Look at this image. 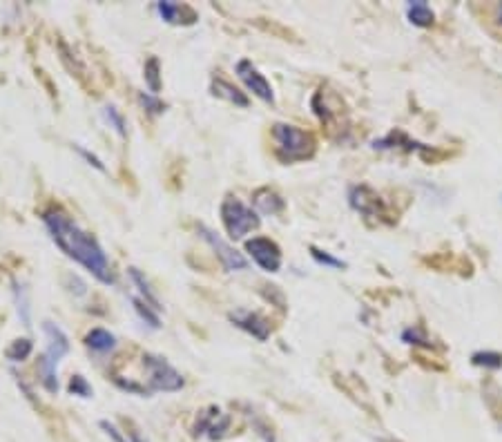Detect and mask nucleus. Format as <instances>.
Wrapping results in <instances>:
<instances>
[{"label":"nucleus","instance_id":"obj_15","mask_svg":"<svg viewBox=\"0 0 502 442\" xmlns=\"http://www.w3.org/2000/svg\"><path fill=\"white\" fill-rule=\"evenodd\" d=\"M128 275H130V279H132V284L139 288L141 300L146 302V304H150L152 309L161 311V302H159V297H157L155 293H152V288H150V284L146 282V277L141 275V270H139V268H130V270H128Z\"/></svg>","mask_w":502,"mask_h":442},{"label":"nucleus","instance_id":"obj_26","mask_svg":"<svg viewBox=\"0 0 502 442\" xmlns=\"http://www.w3.org/2000/svg\"><path fill=\"white\" fill-rule=\"evenodd\" d=\"M310 255H312V259L317 261V264H324V266H330V268H346V261L330 257L328 252L319 250V248H315V246H310Z\"/></svg>","mask_w":502,"mask_h":442},{"label":"nucleus","instance_id":"obj_20","mask_svg":"<svg viewBox=\"0 0 502 442\" xmlns=\"http://www.w3.org/2000/svg\"><path fill=\"white\" fill-rule=\"evenodd\" d=\"M32 351H34V344L30 340H16V342H12V346L5 351V355L9 362H23V360L32 355Z\"/></svg>","mask_w":502,"mask_h":442},{"label":"nucleus","instance_id":"obj_13","mask_svg":"<svg viewBox=\"0 0 502 442\" xmlns=\"http://www.w3.org/2000/svg\"><path fill=\"white\" fill-rule=\"evenodd\" d=\"M255 206L266 214H277L284 210V199L271 188H262L255 192Z\"/></svg>","mask_w":502,"mask_h":442},{"label":"nucleus","instance_id":"obj_23","mask_svg":"<svg viewBox=\"0 0 502 442\" xmlns=\"http://www.w3.org/2000/svg\"><path fill=\"white\" fill-rule=\"evenodd\" d=\"M473 364H476V366H487V368H500L502 366V355L494 353V351H480V353H473Z\"/></svg>","mask_w":502,"mask_h":442},{"label":"nucleus","instance_id":"obj_2","mask_svg":"<svg viewBox=\"0 0 502 442\" xmlns=\"http://www.w3.org/2000/svg\"><path fill=\"white\" fill-rule=\"evenodd\" d=\"M43 333L47 338V351L43 353L38 360V375H41V384L47 389L49 393H58V364L60 360L69 353V340L65 335V331L56 327L54 322H45L43 324Z\"/></svg>","mask_w":502,"mask_h":442},{"label":"nucleus","instance_id":"obj_9","mask_svg":"<svg viewBox=\"0 0 502 442\" xmlns=\"http://www.w3.org/2000/svg\"><path fill=\"white\" fill-rule=\"evenodd\" d=\"M348 199H351V206L362 212L364 217H384L387 210H384V203L378 195H375L369 186H355L351 188V195H348Z\"/></svg>","mask_w":502,"mask_h":442},{"label":"nucleus","instance_id":"obj_3","mask_svg":"<svg viewBox=\"0 0 502 442\" xmlns=\"http://www.w3.org/2000/svg\"><path fill=\"white\" fill-rule=\"evenodd\" d=\"M273 141H275L277 157L282 161H288V164L310 159L312 152H315V139H312V134L288 123L273 125Z\"/></svg>","mask_w":502,"mask_h":442},{"label":"nucleus","instance_id":"obj_22","mask_svg":"<svg viewBox=\"0 0 502 442\" xmlns=\"http://www.w3.org/2000/svg\"><path fill=\"white\" fill-rule=\"evenodd\" d=\"M14 295H16V304H18V315L25 327H30V297H27V288L23 284L14 282Z\"/></svg>","mask_w":502,"mask_h":442},{"label":"nucleus","instance_id":"obj_8","mask_svg":"<svg viewBox=\"0 0 502 442\" xmlns=\"http://www.w3.org/2000/svg\"><path fill=\"white\" fill-rule=\"evenodd\" d=\"M235 69H237L239 80H241V83H244L255 96L262 98L264 103H275V92H273L271 83H268V78L253 65V63L244 58V60H239V63H237V67H235Z\"/></svg>","mask_w":502,"mask_h":442},{"label":"nucleus","instance_id":"obj_16","mask_svg":"<svg viewBox=\"0 0 502 442\" xmlns=\"http://www.w3.org/2000/svg\"><path fill=\"white\" fill-rule=\"evenodd\" d=\"M407 16L415 27H429L433 23V12L426 3H411L407 7Z\"/></svg>","mask_w":502,"mask_h":442},{"label":"nucleus","instance_id":"obj_24","mask_svg":"<svg viewBox=\"0 0 502 442\" xmlns=\"http://www.w3.org/2000/svg\"><path fill=\"white\" fill-rule=\"evenodd\" d=\"M69 393H74L78 395V398H92V386H89V382L85 380L83 375H74L69 380Z\"/></svg>","mask_w":502,"mask_h":442},{"label":"nucleus","instance_id":"obj_29","mask_svg":"<svg viewBox=\"0 0 502 442\" xmlns=\"http://www.w3.org/2000/svg\"><path fill=\"white\" fill-rule=\"evenodd\" d=\"M128 434H130V440H132V442H143V438H141V434H139V431H137V429H132V431H128Z\"/></svg>","mask_w":502,"mask_h":442},{"label":"nucleus","instance_id":"obj_25","mask_svg":"<svg viewBox=\"0 0 502 442\" xmlns=\"http://www.w3.org/2000/svg\"><path fill=\"white\" fill-rule=\"evenodd\" d=\"M139 101H141V105L146 107V110H148L150 114H161V112H166V103L161 101L159 96H155V94L141 92V94H139Z\"/></svg>","mask_w":502,"mask_h":442},{"label":"nucleus","instance_id":"obj_17","mask_svg":"<svg viewBox=\"0 0 502 442\" xmlns=\"http://www.w3.org/2000/svg\"><path fill=\"white\" fill-rule=\"evenodd\" d=\"M143 76H146V85L150 87V94L159 96V92H161V65H159L157 56L148 58L146 67H143Z\"/></svg>","mask_w":502,"mask_h":442},{"label":"nucleus","instance_id":"obj_6","mask_svg":"<svg viewBox=\"0 0 502 442\" xmlns=\"http://www.w3.org/2000/svg\"><path fill=\"white\" fill-rule=\"evenodd\" d=\"M196 232H199L201 239L214 250V255L219 257V261H221L226 270H230V273H237V270H246L248 268L246 257L241 255L239 250L232 248L228 241H223L221 234H217L212 228H208V225H203V223L196 225Z\"/></svg>","mask_w":502,"mask_h":442},{"label":"nucleus","instance_id":"obj_28","mask_svg":"<svg viewBox=\"0 0 502 442\" xmlns=\"http://www.w3.org/2000/svg\"><path fill=\"white\" fill-rule=\"evenodd\" d=\"M98 425H101V429L105 431L107 436L112 438V442H128V438H125V436L121 434V431H119V429H116V427L112 425V422H107V420H101V422H98Z\"/></svg>","mask_w":502,"mask_h":442},{"label":"nucleus","instance_id":"obj_7","mask_svg":"<svg viewBox=\"0 0 502 442\" xmlns=\"http://www.w3.org/2000/svg\"><path fill=\"white\" fill-rule=\"evenodd\" d=\"M246 250H248V255L253 257L255 264L259 268H264L266 273H277V270H279V266H282V250H279V246H277L273 239L253 237V239L246 241Z\"/></svg>","mask_w":502,"mask_h":442},{"label":"nucleus","instance_id":"obj_27","mask_svg":"<svg viewBox=\"0 0 502 442\" xmlns=\"http://www.w3.org/2000/svg\"><path fill=\"white\" fill-rule=\"evenodd\" d=\"M74 150H76L78 155H80V157H83V159L87 161L89 166H94L96 170H101V173H105V166H103V161L98 159L96 155H92V152H89L87 148H83V146H78V143H74Z\"/></svg>","mask_w":502,"mask_h":442},{"label":"nucleus","instance_id":"obj_4","mask_svg":"<svg viewBox=\"0 0 502 442\" xmlns=\"http://www.w3.org/2000/svg\"><path fill=\"white\" fill-rule=\"evenodd\" d=\"M221 221L226 225L230 239H244L248 232L259 228V214L248 208L237 197H226L221 201Z\"/></svg>","mask_w":502,"mask_h":442},{"label":"nucleus","instance_id":"obj_11","mask_svg":"<svg viewBox=\"0 0 502 442\" xmlns=\"http://www.w3.org/2000/svg\"><path fill=\"white\" fill-rule=\"evenodd\" d=\"M228 425H230V418L226 413H221L217 407H210L196 420V434H205L210 440H219L228 431Z\"/></svg>","mask_w":502,"mask_h":442},{"label":"nucleus","instance_id":"obj_18","mask_svg":"<svg viewBox=\"0 0 502 442\" xmlns=\"http://www.w3.org/2000/svg\"><path fill=\"white\" fill-rule=\"evenodd\" d=\"M132 300V306H134V311L139 313V318L148 324L150 329H161V320H159V311L157 309H152L150 304H146L141 300V297H130Z\"/></svg>","mask_w":502,"mask_h":442},{"label":"nucleus","instance_id":"obj_19","mask_svg":"<svg viewBox=\"0 0 502 442\" xmlns=\"http://www.w3.org/2000/svg\"><path fill=\"white\" fill-rule=\"evenodd\" d=\"M103 116H105V121L110 123V128L119 134V137H128V123H125V116L116 110L114 105H105L103 107Z\"/></svg>","mask_w":502,"mask_h":442},{"label":"nucleus","instance_id":"obj_12","mask_svg":"<svg viewBox=\"0 0 502 442\" xmlns=\"http://www.w3.org/2000/svg\"><path fill=\"white\" fill-rule=\"evenodd\" d=\"M85 344H87V349H92L94 353H110L116 346V338L105 329H92L85 335Z\"/></svg>","mask_w":502,"mask_h":442},{"label":"nucleus","instance_id":"obj_30","mask_svg":"<svg viewBox=\"0 0 502 442\" xmlns=\"http://www.w3.org/2000/svg\"><path fill=\"white\" fill-rule=\"evenodd\" d=\"M498 18H500V23H502V5H500V14H498Z\"/></svg>","mask_w":502,"mask_h":442},{"label":"nucleus","instance_id":"obj_10","mask_svg":"<svg viewBox=\"0 0 502 442\" xmlns=\"http://www.w3.org/2000/svg\"><path fill=\"white\" fill-rule=\"evenodd\" d=\"M230 322L239 327L241 331L250 333L255 340L259 342H266L268 335H271V324H268L262 315L257 313H250V311H232L230 313Z\"/></svg>","mask_w":502,"mask_h":442},{"label":"nucleus","instance_id":"obj_1","mask_svg":"<svg viewBox=\"0 0 502 442\" xmlns=\"http://www.w3.org/2000/svg\"><path fill=\"white\" fill-rule=\"evenodd\" d=\"M45 228H47L52 241L65 252L69 259H74L85 270H89L101 284H114V273L101 243L94 234H89L80 225L65 214L62 210L52 208L43 214Z\"/></svg>","mask_w":502,"mask_h":442},{"label":"nucleus","instance_id":"obj_21","mask_svg":"<svg viewBox=\"0 0 502 442\" xmlns=\"http://www.w3.org/2000/svg\"><path fill=\"white\" fill-rule=\"evenodd\" d=\"M157 12H159V16L163 18L166 23H172V25H176V23H181V16H183V12H185V7H181V5H176V3H157Z\"/></svg>","mask_w":502,"mask_h":442},{"label":"nucleus","instance_id":"obj_5","mask_svg":"<svg viewBox=\"0 0 502 442\" xmlns=\"http://www.w3.org/2000/svg\"><path fill=\"white\" fill-rule=\"evenodd\" d=\"M143 364H146L150 373V391H163V393H174L183 389V375L168 362L166 357L146 353L143 355Z\"/></svg>","mask_w":502,"mask_h":442},{"label":"nucleus","instance_id":"obj_14","mask_svg":"<svg viewBox=\"0 0 502 442\" xmlns=\"http://www.w3.org/2000/svg\"><path fill=\"white\" fill-rule=\"evenodd\" d=\"M212 94L214 96H219V98H226V101L230 103H235V105H241V107H248V98L244 92H239V89L235 85H230L226 83V80H212Z\"/></svg>","mask_w":502,"mask_h":442}]
</instances>
